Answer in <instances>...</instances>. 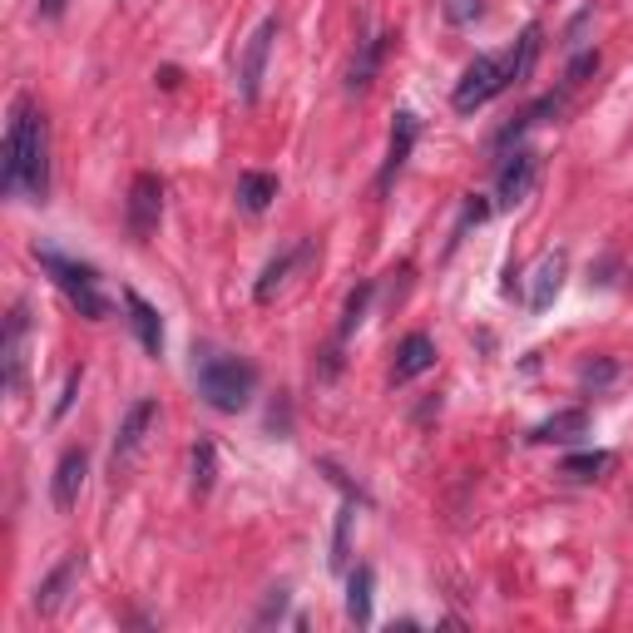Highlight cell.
Wrapping results in <instances>:
<instances>
[{
    "mask_svg": "<svg viewBox=\"0 0 633 633\" xmlns=\"http://www.w3.org/2000/svg\"><path fill=\"white\" fill-rule=\"evenodd\" d=\"M0 188L11 198L25 194L31 204H45V194H50V124H45L31 95L11 105L5 154H0Z\"/></svg>",
    "mask_w": 633,
    "mask_h": 633,
    "instance_id": "obj_1",
    "label": "cell"
},
{
    "mask_svg": "<svg viewBox=\"0 0 633 633\" xmlns=\"http://www.w3.org/2000/svg\"><path fill=\"white\" fill-rule=\"evenodd\" d=\"M258 391V366L243 362V356H223V352H204L198 356V397L208 401L223 416H238V411L253 401Z\"/></svg>",
    "mask_w": 633,
    "mask_h": 633,
    "instance_id": "obj_2",
    "label": "cell"
},
{
    "mask_svg": "<svg viewBox=\"0 0 633 633\" xmlns=\"http://www.w3.org/2000/svg\"><path fill=\"white\" fill-rule=\"evenodd\" d=\"M35 258H40V268L50 272V282L65 292L70 307H75L80 317H89V322H105V317H109V302H105V292H99V282H95V268L60 258L54 247H35Z\"/></svg>",
    "mask_w": 633,
    "mask_h": 633,
    "instance_id": "obj_3",
    "label": "cell"
},
{
    "mask_svg": "<svg viewBox=\"0 0 633 633\" xmlns=\"http://www.w3.org/2000/svg\"><path fill=\"white\" fill-rule=\"evenodd\" d=\"M510 85H515L510 54H480V60L461 75V85H455V109H461V114H475V109L490 105V99L504 95Z\"/></svg>",
    "mask_w": 633,
    "mask_h": 633,
    "instance_id": "obj_4",
    "label": "cell"
},
{
    "mask_svg": "<svg viewBox=\"0 0 633 633\" xmlns=\"http://www.w3.org/2000/svg\"><path fill=\"white\" fill-rule=\"evenodd\" d=\"M278 31H282L278 15H268V21L247 35V45H243V60H238V95H243L247 105H258V95H263V75H268V54H272Z\"/></svg>",
    "mask_w": 633,
    "mask_h": 633,
    "instance_id": "obj_5",
    "label": "cell"
},
{
    "mask_svg": "<svg viewBox=\"0 0 633 633\" xmlns=\"http://www.w3.org/2000/svg\"><path fill=\"white\" fill-rule=\"evenodd\" d=\"M159 218H163V183L159 173H134L130 183V204H124V223L139 243H149L159 233Z\"/></svg>",
    "mask_w": 633,
    "mask_h": 633,
    "instance_id": "obj_6",
    "label": "cell"
},
{
    "mask_svg": "<svg viewBox=\"0 0 633 633\" xmlns=\"http://www.w3.org/2000/svg\"><path fill=\"white\" fill-rule=\"evenodd\" d=\"M154 426H159V401H149V397L134 401L130 416H124V426H119V436H114V475H124L134 461H139Z\"/></svg>",
    "mask_w": 633,
    "mask_h": 633,
    "instance_id": "obj_7",
    "label": "cell"
},
{
    "mask_svg": "<svg viewBox=\"0 0 633 633\" xmlns=\"http://www.w3.org/2000/svg\"><path fill=\"white\" fill-rule=\"evenodd\" d=\"M535 179H539V154L535 149H515L510 159H504L500 179H495V198H500L504 208L525 204L529 188H535Z\"/></svg>",
    "mask_w": 633,
    "mask_h": 633,
    "instance_id": "obj_8",
    "label": "cell"
},
{
    "mask_svg": "<svg viewBox=\"0 0 633 633\" xmlns=\"http://www.w3.org/2000/svg\"><path fill=\"white\" fill-rule=\"evenodd\" d=\"M25 337H31V307L15 302L11 317H5V346H0V366H5V387L11 391L25 387Z\"/></svg>",
    "mask_w": 633,
    "mask_h": 633,
    "instance_id": "obj_9",
    "label": "cell"
},
{
    "mask_svg": "<svg viewBox=\"0 0 633 633\" xmlns=\"http://www.w3.org/2000/svg\"><path fill=\"white\" fill-rule=\"evenodd\" d=\"M85 475H89V451L85 446H70L54 465V510H75L80 490H85Z\"/></svg>",
    "mask_w": 633,
    "mask_h": 633,
    "instance_id": "obj_10",
    "label": "cell"
},
{
    "mask_svg": "<svg viewBox=\"0 0 633 633\" xmlns=\"http://www.w3.org/2000/svg\"><path fill=\"white\" fill-rule=\"evenodd\" d=\"M411 149H416V114H406V109H401L397 124H391V149H387V163H381V179H376V188H381V194H387L391 179L406 169Z\"/></svg>",
    "mask_w": 633,
    "mask_h": 633,
    "instance_id": "obj_11",
    "label": "cell"
},
{
    "mask_svg": "<svg viewBox=\"0 0 633 633\" xmlns=\"http://www.w3.org/2000/svg\"><path fill=\"white\" fill-rule=\"evenodd\" d=\"M436 366V342L426 332H411L406 342L397 346V366H391V381H416L421 372Z\"/></svg>",
    "mask_w": 633,
    "mask_h": 633,
    "instance_id": "obj_12",
    "label": "cell"
},
{
    "mask_svg": "<svg viewBox=\"0 0 633 633\" xmlns=\"http://www.w3.org/2000/svg\"><path fill=\"white\" fill-rule=\"evenodd\" d=\"M387 40H391V35H366V40H356V60H352V75H346V95H366V89H372Z\"/></svg>",
    "mask_w": 633,
    "mask_h": 633,
    "instance_id": "obj_13",
    "label": "cell"
},
{
    "mask_svg": "<svg viewBox=\"0 0 633 633\" xmlns=\"http://www.w3.org/2000/svg\"><path fill=\"white\" fill-rule=\"evenodd\" d=\"M584 430H589V411H555L549 421H539L535 430H529V440H539V446H564V440H580Z\"/></svg>",
    "mask_w": 633,
    "mask_h": 633,
    "instance_id": "obj_14",
    "label": "cell"
},
{
    "mask_svg": "<svg viewBox=\"0 0 633 633\" xmlns=\"http://www.w3.org/2000/svg\"><path fill=\"white\" fill-rule=\"evenodd\" d=\"M124 307H130V327H134V337H139V346L149 356H159L163 352V327H159V312L149 307V302L139 297V292H124Z\"/></svg>",
    "mask_w": 633,
    "mask_h": 633,
    "instance_id": "obj_15",
    "label": "cell"
},
{
    "mask_svg": "<svg viewBox=\"0 0 633 633\" xmlns=\"http://www.w3.org/2000/svg\"><path fill=\"white\" fill-rule=\"evenodd\" d=\"M307 253H312V243H297V247H288V253H278V258H272L268 268H263V278H258V288H253V297H258V302H272V297H278V288L288 282V272L297 268V263L307 258Z\"/></svg>",
    "mask_w": 633,
    "mask_h": 633,
    "instance_id": "obj_16",
    "label": "cell"
},
{
    "mask_svg": "<svg viewBox=\"0 0 633 633\" xmlns=\"http://www.w3.org/2000/svg\"><path fill=\"white\" fill-rule=\"evenodd\" d=\"M75 574H80V555H70L65 564H60V569L50 574V580L40 584V594H35V609H40V613H54V609H60V604H65V589L75 584Z\"/></svg>",
    "mask_w": 633,
    "mask_h": 633,
    "instance_id": "obj_17",
    "label": "cell"
},
{
    "mask_svg": "<svg viewBox=\"0 0 633 633\" xmlns=\"http://www.w3.org/2000/svg\"><path fill=\"white\" fill-rule=\"evenodd\" d=\"M372 584H376V574L372 569H356L352 580H346V619L356 623V629H366L372 623Z\"/></svg>",
    "mask_w": 633,
    "mask_h": 633,
    "instance_id": "obj_18",
    "label": "cell"
},
{
    "mask_svg": "<svg viewBox=\"0 0 633 633\" xmlns=\"http://www.w3.org/2000/svg\"><path fill=\"white\" fill-rule=\"evenodd\" d=\"M272 198H278V179H272V173H243V179H238V204H243L247 214H263Z\"/></svg>",
    "mask_w": 633,
    "mask_h": 633,
    "instance_id": "obj_19",
    "label": "cell"
},
{
    "mask_svg": "<svg viewBox=\"0 0 633 633\" xmlns=\"http://www.w3.org/2000/svg\"><path fill=\"white\" fill-rule=\"evenodd\" d=\"M559 282H564V253H549V258L539 263V272H535V292H529V307L545 312L549 302H555Z\"/></svg>",
    "mask_w": 633,
    "mask_h": 633,
    "instance_id": "obj_20",
    "label": "cell"
},
{
    "mask_svg": "<svg viewBox=\"0 0 633 633\" xmlns=\"http://www.w3.org/2000/svg\"><path fill=\"white\" fill-rule=\"evenodd\" d=\"M609 465H613L609 451H584V455H569V461L559 465V475H569V480H599Z\"/></svg>",
    "mask_w": 633,
    "mask_h": 633,
    "instance_id": "obj_21",
    "label": "cell"
},
{
    "mask_svg": "<svg viewBox=\"0 0 633 633\" xmlns=\"http://www.w3.org/2000/svg\"><path fill=\"white\" fill-rule=\"evenodd\" d=\"M218 480V451H214V440H198L194 446V495H208Z\"/></svg>",
    "mask_w": 633,
    "mask_h": 633,
    "instance_id": "obj_22",
    "label": "cell"
},
{
    "mask_svg": "<svg viewBox=\"0 0 633 633\" xmlns=\"http://www.w3.org/2000/svg\"><path fill=\"white\" fill-rule=\"evenodd\" d=\"M366 302H372V282H362V288H356L352 297H346V317H342V342H346V337L356 332V322H362V317H366Z\"/></svg>",
    "mask_w": 633,
    "mask_h": 633,
    "instance_id": "obj_23",
    "label": "cell"
},
{
    "mask_svg": "<svg viewBox=\"0 0 633 633\" xmlns=\"http://www.w3.org/2000/svg\"><path fill=\"white\" fill-rule=\"evenodd\" d=\"M594 70H599V54H580V60H574V65H569V75H564V89H569V95H574V89H580L584 85V80H589L594 75Z\"/></svg>",
    "mask_w": 633,
    "mask_h": 633,
    "instance_id": "obj_24",
    "label": "cell"
},
{
    "mask_svg": "<svg viewBox=\"0 0 633 633\" xmlns=\"http://www.w3.org/2000/svg\"><path fill=\"white\" fill-rule=\"evenodd\" d=\"M485 11V0H446V15H451L455 25H465V21H475V15Z\"/></svg>",
    "mask_w": 633,
    "mask_h": 633,
    "instance_id": "obj_25",
    "label": "cell"
},
{
    "mask_svg": "<svg viewBox=\"0 0 633 633\" xmlns=\"http://www.w3.org/2000/svg\"><path fill=\"white\" fill-rule=\"evenodd\" d=\"M346 525H352V510H346L342 520H337V545H332V569L346 564Z\"/></svg>",
    "mask_w": 633,
    "mask_h": 633,
    "instance_id": "obj_26",
    "label": "cell"
},
{
    "mask_svg": "<svg viewBox=\"0 0 633 633\" xmlns=\"http://www.w3.org/2000/svg\"><path fill=\"white\" fill-rule=\"evenodd\" d=\"M75 391H80V372H70V376H65V397L54 401V416H65L70 401H75Z\"/></svg>",
    "mask_w": 633,
    "mask_h": 633,
    "instance_id": "obj_27",
    "label": "cell"
},
{
    "mask_svg": "<svg viewBox=\"0 0 633 633\" xmlns=\"http://www.w3.org/2000/svg\"><path fill=\"white\" fill-rule=\"evenodd\" d=\"M282 604H288V594L278 589V594H272V599H268V609L258 613V623H272V619H278V613H282Z\"/></svg>",
    "mask_w": 633,
    "mask_h": 633,
    "instance_id": "obj_28",
    "label": "cell"
},
{
    "mask_svg": "<svg viewBox=\"0 0 633 633\" xmlns=\"http://www.w3.org/2000/svg\"><path fill=\"white\" fill-rule=\"evenodd\" d=\"M40 15L45 21H60L65 15V0H40Z\"/></svg>",
    "mask_w": 633,
    "mask_h": 633,
    "instance_id": "obj_29",
    "label": "cell"
}]
</instances>
